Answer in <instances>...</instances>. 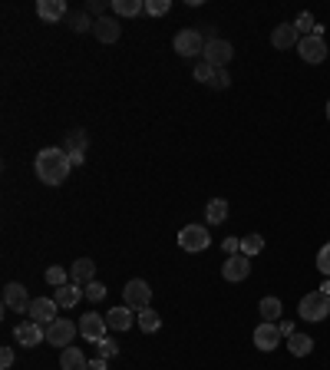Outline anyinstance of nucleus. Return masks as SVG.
Wrapping results in <instances>:
<instances>
[{
	"mask_svg": "<svg viewBox=\"0 0 330 370\" xmlns=\"http://www.w3.org/2000/svg\"><path fill=\"white\" fill-rule=\"evenodd\" d=\"M33 169H37V179L43 185H63L66 176H70V155L63 153V146H50V149H40L37 159H33Z\"/></svg>",
	"mask_w": 330,
	"mask_h": 370,
	"instance_id": "f257e3e1",
	"label": "nucleus"
},
{
	"mask_svg": "<svg viewBox=\"0 0 330 370\" xmlns=\"http://www.w3.org/2000/svg\"><path fill=\"white\" fill-rule=\"evenodd\" d=\"M297 318L301 321H324L330 318V294L324 291H311L307 298H301V305H297Z\"/></svg>",
	"mask_w": 330,
	"mask_h": 370,
	"instance_id": "f03ea898",
	"label": "nucleus"
},
{
	"mask_svg": "<svg viewBox=\"0 0 330 370\" xmlns=\"http://www.w3.org/2000/svg\"><path fill=\"white\" fill-rule=\"evenodd\" d=\"M123 301H126V307H132V311H146V307H152V288L142 278H132V281H126V288H123Z\"/></svg>",
	"mask_w": 330,
	"mask_h": 370,
	"instance_id": "7ed1b4c3",
	"label": "nucleus"
},
{
	"mask_svg": "<svg viewBox=\"0 0 330 370\" xmlns=\"http://www.w3.org/2000/svg\"><path fill=\"white\" fill-rule=\"evenodd\" d=\"M205 43H208V40H205L195 26H189V30H178L175 40H172V47H175L178 56H205Z\"/></svg>",
	"mask_w": 330,
	"mask_h": 370,
	"instance_id": "20e7f679",
	"label": "nucleus"
},
{
	"mask_svg": "<svg viewBox=\"0 0 330 370\" xmlns=\"http://www.w3.org/2000/svg\"><path fill=\"white\" fill-rule=\"evenodd\" d=\"M208 242H212V235H208L205 225H185V229L178 231V248H182V252H189V255L205 252Z\"/></svg>",
	"mask_w": 330,
	"mask_h": 370,
	"instance_id": "39448f33",
	"label": "nucleus"
},
{
	"mask_svg": "<svg viewBox=\"0 0 330 370\" xmlns=\"http://www.w3.org/2000/svg\"><path fill=\"white\" fill-rule=\"evenodd\" d=\"M77 334H79V324H73L70 318H56L50 327H47V344H53V347H70Z\"/></svg>",
	"mask_w": 330,
	"mask_h": 370,
	"instance_id": "423d86ee",
	"label": "nucleus"
},
{
	"mask_svg": "<svg viewBox=\"0 0 330 370\" xmlns=\"http://www.w3.org/2000/svg\"><path fill=\"white\" fill-rule=\"evenodd\" d=\"M231 56H235V47H231L228 40L215 37V40H208V43H205V63H208V66L225 70V66L231 63Z\"/></svg>",
	"mask_w": 330,
	"mask_h": 370,
	"instance_id": "0eeeda50",
	"label": "nucleus"
},
{
	"mask_svg": "<svg viewBox=\"0 0 330 370\" xmlns=\"http://www.w3.org/2000/svg\"><path fill=\"white\" fill-rule=\"evenodd\" d=\"M30 305H33V298L26 294V288L20 284V281L3 284V307H10V311H17V314H26Z\"/></svg>",
	"mask_w": 330,
	"mask_h": 370,
	"instance_id": "6e6552de",
	"label": "nucleus"
},
{
	"mask_svg": "<svg viewBox=\"0 0 330 370\" xmlns=\"http://www.w3.org/2000/svg\"><path fill=\"white\" fill-rule=\"evenodd\" d=\"M56 301L53 298H33V305L26 311V321H37L40 327H50L53 321H56Z\"/></svg>",
	"mask_w": 330,
	"mask_h": 370,
	"instance_id": "1a4fd4ad",
	"label": "nucleus"
},
{
	"mask_svg": "<svg viewBox=\"0 0 330 370\" xmlns=\"http://www.w3.org/2000/svg\"><path fill=\"white\" fill-rule=\"evenodd\" d=\"M13 337H17L20 347H37L47 341V327H40L37 321H20V324L13 327Z\"/></svg>",
	"mask_w": 330,
	"mask_h": 370,
	"instance_id": "9d476101",
	"label": "nucleus"
},
{
	"mask_svg": "<svg viewBox=\"0 0 330 370\" xmlns=\"http://www.w3.org/2000/svg\"><path fill=\"white\" fill-rule=\"evenodd\" d=\"M297 53H301V60L304 63H324L327 60V43H324V37H301V43H297Z\"/></svg>",
	"mask_w": 330,
	"mask_h": 370,
	"instance_id": "9b49d317",
	"label": "nucleus"
},
{
	"mask_svg": "<svg viewBox=\"0 0 330 370\" xmlns=\"http://www.w3.org/2000/svg\"><path fill=\"white\" fill-rule=\"evenodd\" d=\"M281 341H284V334H281L278 324H267V321H261V324L254 327V347H258V350H265V354H267V350H274Z\"/></svg>",
	"mask_w": 330,
	"mask_h": 370,
	"instance_id": "f8f14e48",
	"label": "nucleus"
},
{
	"mask_svg": "<svg viewBox=\"0 0 330 370\" xmlns=\"http://www.w3.org/2000/svg\"><path fill=\"white\" fill-rule=\"evenodd\" d=\"M106 331H109V324H106V318H100V314H83V318H79V334H83L86 341H93V344L106 341Z\"/></svg>",
	"mask_w": 330,
	"mask_h": 370,
	"instance_id": "ddd939ff",
	"label": "nucleus"
},
{
	"mask_svg": "<svg viewBox=\"0 0 330 370\" xmlns=\"http://www.w3.org/2000/svg\"><path fill=\"white\" fill-rule=\"evenodd\" d=\"M251 275V258L248 255H231L225 265H221V278L225 281H244Z\"/></svg>",
	"mask_w": 330,
	"mask_h": 370,
	"instance_id": "4468645a",
	"label": "nucleus"
},
{
	"mask_svg": "<svg viewBox=\"0 0 330 370\" xmlns=\"http://www.w3.org/2000/svg\"><path fill=\"white\" fill-rule=\"evenodd\" d=\"M93 33H96L100 43H116V40L123 37V26H119V20H113V17H100V20L93 24Z\"/></svg>",
	"mask_w": 330,
	"mask_h": 370,
	"instance_id": "2eb2a0df",
	"label": "nucleus"
},
{
	"mask_svg": "<svg viewBox=\"0 0 330 370\" xmlns=\"http://www.w3.org/2000/svg\"><path fill=\"white\" fill-rule=\"evenodd\" d=\"M83 298H86V288H79L77 281H70V284H63V288L53 291V301L60 307H73V305H79Z\"/></svg>",
	"mask_w": 330,
	"mask_h": 370,
	"instance_id": "dca6fc26",
	"label": "nucleus"
},
{
	"mask_svg": "<svg viewBox=\"0 0 330 370\" xmlns=\"http://www.w3.org/2000/svg\"><path fill=\"white\" fill-rule=\"evenodd\" d=\"M271 43H274L278 50H288V47H297V43H301V33H297V26L294 24H281V26H274Z\"/></svg>",
	"mask_w": 330,
	"mask_h": 370,
	"instance_id": "f3484780",
	"label": "nucleus"
},
{
	"mask_svg": "<svg viewBox=\"0 0 330 370\" xmlns=\"http://www.w3.org/2000/svg\"><path fill=\"white\" fill-rule=\"evenodd\" d=\"M106 324H109V331H129L132 324H136V314H132V307H113L109 314H106Z\"/></svg>",
	"mask_w": 330,
	"mask_h": 370,
	"instance_id": "a211bd4d",
	"label": "nucleus"
},
{
	"mask_svg": "<svg viewBox=\"0 0 330 370\" xmlns=\"http://www.w3.org/2000/svg\"><path fill=\"white\" fill-rule=\"evenodd\" d=\"M37 13H40V20L56 24V20H63V17H66V3H63V0H40Z\"/></svg>",
	"mask_w": 330,
	"mask_h": 370,
	"instance_id": "6ab92c4d",
	"label": "nucleus"
},
{
	"mask_svg": "<svg viewBox=\"0 0 330 370\" xmlns=\"http://www.w3.org/2000/svg\"><path fill=\"white\" fill-rule=\"evenodd\" d=\"M86 146H89V139H86L83 129H70L63 136V153L66 155H86Z\"/></svg>",
	"mask_w": 330,
	"mask_h": 370,
	"instance_id": "aec40b11",
	"label": "nucleus"
},
{
	"mask_svg": "<svg viewBox=\"0 0 330 370\" xmlns=\"http://www.w3.org/2000/svg\"><path fill=\"white\" fill-rule=\"evenodd\" d=\"M60 367H63V370H89V360H86V354H83L79 347H63V354H60Z\"/></svg>",
	"mask_w": 330,
	"mask_h": 370,
	"instance_id": "412c9836",
	"label": "nucleus"
},
{
	"mask_svg": "<svg viewBox=\"0 0 330 370\" xmlns=\"http://www.w3.org/2000/svg\"><path fill=\"white\" fill-rule=\"evenodd\" d=\"M96 275V265H93V258H77L73 261V268H70V278L77 281V284H89Z\"/></svg>",
	"mask_w": 330,
	"mask_h": 370,
	"instance_id": "4be33fe9",
	"label": "nucleus"
},
{
	"mask_svg": "<svg viewBox=\"0 0 330 370\" xmlns=\"http://www.w3.org/2000/svg\"><path fill=\"white\" fill-rule=\"evenodd\" d=\"M258 311H261V318L267 321V324H278V318L284 314V305H281L278 298H261V305H258Z\"/></svg>",
	"mask_w": 330,
	"mask_h": 370,
	"instance_id": "5701e85b",
	"label": "nucleus"
},
{
	"mask_svg": "<svg viewBox=\"0 0 330 370\" xmlns=\"http://www.w3.org/2000/svg\"><path fill=\"white\" fill-rule=\"evenodd\" d=\"M288 350H291L294 357H307V354L314 350V341H311L307 334H297V331H294L291 337H288Z\"/></svg>",
	"mask_w": 330,
	"mask_h": 370,
	"instance_id": "b1692460",
	"label": "nucleus"
},
{
	"mask_svg": "<svg viewBox=\"0 0 330 370\" xmlns=\"http://www.w3.org/2000/svg\"><path fill=\"white\" fill-rule=\"evenodd\" d=\"M205 218H208V225H221L228 218V202L225 199H212L208 208H205Z\"/></svg>",
	"mask_w": 330,
	"mask_h": 370,
	"instance_id": "393cba45",
	"label": "nucleus"
},
{
	"mask_svg": "<svg viewBox=\"0 0 330 370\" xmlns=\"http://www.w3.org/2000/svg\"><path fill=\"white\" fill-rule=\"evenodd\" d=\"M113 10L119 17H139L146 13V0H113Z\"/></svg>",
	"mask_w": 330,
	"mask_h": 370,
	"instance_id": "a878e982",
	"label": "nucleus"
},
{
	"mask_svg": "<svg viewBox=\"0 0 330 370\" xmlns=\"http://www.w3.org/2000/svg\"><path fill=\"white\" fill-rule=\"evenodd\" d=\"M136 324H139L146 334H155L159 327H162V318L155 314L152 307H146V311H139V314H136Z\"/></svg>",
	"mask_w": 330,
	"mask_h": 370,
	"instance_id": "bb28decb",
	"label": "nucleus"
},
{
	"mask_svg": "<svg viewBox=\"0 0 330 370\" xmlns=\"http://www.w3.org/2000/svg\"><path fill=\"white\" fill-rule=\"evenodd\" d=\"M70 268H63V265H50L47 268V284H53V288H63V284H70Z\"/></svg>",
	"mask_w": 330,
	"mask_h": 370,
	"instance_id": "cd10ccee",
	"label": "nucleus"
},
{
	"mask_svg": "<svg viewBox=\"0 0 330 370\" xmlns=\"http://www.w3.org/2000/svg\"><path fill=\"white\" fill-rule=\"evenodd\" d=\"M265 252V238L261 235H244L242 238V255L254 258V255H261Z\"/></svg>",
	"mask_w": 330,
	"mask_h": 370,
	"instance_id": "c85d7f7f",
	"label": "nucleus"
},
{
	"mask_svg": "<svg viewBox=\"0 0 330 370\" xmlns=\"http://www.w3.org/2000/svg\"><path fill=\"white\" fill-rule=\"evenodd\" d=\"M93 24H96V20H89L86 10H77L73 17H70V26H73V33H86V30H93Z\"/></svg>",
	"mask_w": 330,
	"mask_h": 370,
	"instance_id": "c756f323",
	"label": "nucleus"
},
{
	"mask_svg": "<svg viewBox=\"0 0 330 370\" xmlns=\"http://www.w3.org/2000/svg\"><path fill=\"white\" fill-rule=\"evenodd\" d=\"M172 10V0H146V13L149 17H165Z\"/></svg>",
	"mask_w": 330,
	"mask_h": 370,
	"instance_id": "7c9ffc66",
	"label": "nucleus"
},
{
	"mask_svg": "<svg viewBox=\"0 0 330 370\" xmlns=\"http://www.w3.org/2000/svg\"><path fill=\"white\" fill-rule=\"evenodd\" d=\"M294 26H297V33H304V37H311V33L317 30V20H314L311 13H301V17L294 20Z\"/></svg>",
	"mask_w": 330,
	"mask_h": 370,
	"instance_id": "2f4dec72",
	"label": "nucleus"
},
{
	"mask_svg": "<svg viewBox=\"0 0 330 370\" xmlns=\"http://www.w3.org/2000/svg\"><path fill=\"white\" fill-rule=\"evenodd\" d=\"M106 298V284L102 281H89L86 284V301H102Z\"/></svg>",
	"mask_w": 330,
	"mask_h": 370,
	"instance_id": "473e14b6",
	"label": "nucleus"
},
{
	"mask_svg": "<svg viewBox=\"0 0 330 370\" xmlns=\"http://www.w3.org/2000/svg\"><path fill=\"white\" fill-rule=\"evenodd\" d=\"M195 79H198V83H205V86H208V83H212V79H215V66H208V63H198V66H195Z\"/></svg>",
	"mask_w": 330,
	"mask_h": 370,
	"instance_id": "72a5a7b5",
	"label": "nucleus"
},
{
	"mask_svg": "<svg viewBox=\"0 0 330 370\" xmlns=\"http://www.w3.org/2000/svg\"><path fill=\"white\" fill-rule=\"evenodd\" d=\"M96 347H100V357L102 360H113L116 354H119V344H116V341H109V337H106V341H100Z\"/></svg>",
	"mask_w": 330,
	"mask_h": 370,
	"instance_id": "f704fd0d",
	"label": "nucleus"
},
{
	"mask_svg": "<svg viewBox=\"0 0 330 370\" xmlns=\"http://www.w3.org/2000/svg\"><path fill=\"white\" fill-rule=\"evenodd\" d=\"M317 268H320V275H327L330 278V242L317 252Z\"/></svg>",
	"mask_w": 330,
	"mask_h": 370,
	"instance_id": "c9c22d12",
	"label": "nucleus"
},
{
	"mask_svg": "<svg viewBox=\"0 0 330 370\" xmlns=\"http://www.w3.org/2000/svg\"><path fill=\"white\" fill-rule=\"evenodd\" d=\"M208 86H212V90H228V86H231L228 70H215V79H212Z\"/></svg>",
	"mask_w": 330,
	"mask_h": 370,
	"instance_id": "e433bc0d",
	"label": "nucleus"
},
{
	"mask_svg": "<svg viewBox=\"0 0 330 370\" xmlns=\"http://www.w3.org/2000/svg\"><path fill=\"white\" fill-rule=\"evenodd\" d=\"M221 248H225V255H242V238H225L221 242Z\"/></svg>",
	"mask_w": 330,
	"mask_h": 370,
	"instance_id": "4c0bfd02",
	"label": "nucleus"
},
{
	"mask_svg": "<svg viewBox=\"0 0 330 370\" xmlns=\"http://www.w3.org/2000/svg\"><path fill=\"white\" fill-rule=\"evenodd\" d=\"M0 367H3V370L13 367V350H10V347H3V350H0Z\"/></svg>",
	"mask_w": 330,
	"mask_h": 370,
	"instance_id": "58836bf2",
	"label": "nucleus"
},
{
	"mask_svg": "<svg viewBox=\"0 0 330 370\" xmlns=\"http://www.w3.org/2000/svg\"><path fill=\"white\" fill-rule=\"evenodd\" d=\"M102 10H106V3H102V0H89V3H86V13H100V17H102Z\"/></svg>",
	"mask_w": 330,
	"mask_h": 370,
	"instance_id": "ea45409f",
	"label": "nucleus"
},
{
	"mask_svg": "<svg viewBox=\"0 0 330 370\" xmlns=\"http://www.w3.org/2000/svg\"><path fill=\"white\" fill-rule=\"evenodd\" d=\"M278 327H281V334H284V341H288V337L294 334V324H291V321H284V324H278Z\"/></svg>",
	"mask_w": 330,
	"mask_h": 370,
	"instance_id": "a19ab883",
	"label": "nucleus"
},
{
	"mask_svg": "<svg viewBox=\"0 0 330 370\" xmlns=\"http://www.w3.org/2000/svg\"><path fill=\"white\" fill-rule=\"evenodd\" d=\"M106 364H109V360L96 357V360H89V370H106Z\"/></svg>",
	"mask_w": 330,
	"mask_h": 370,
	"instance_id": "79ce46f5",
	"label": "nucleus"
},
{
	"mask_svg": "<svg viewBox=\"0 0 330 370\" xmlns=\"http://www.w3.org/2000/svg\"><path fill=\"white\" fill-rule=\"evenodd\" d=\"M320 291H324V294H330V278L324 281V284H320Z\"/></svg>",
	"mask_w": 330,
	"mask_h": 370,
	"instance_id": "37998d69",
	"label": "nucleus"
},
{
	"mask_svg": "<svg viewBox=\"0 0 330 370\" xmlns=\"http://www.w3.org/2000/svg\"><path fill=\"white\" fill-rule=\"evenodd\" d=\"M327 119H330V100H327Z\"/></svg>",
	"mask_w": 330,
	"mask_h": 370,
	"instance_id": "c03bdc74",
	"label": "nucleus"
}]
</instances>
